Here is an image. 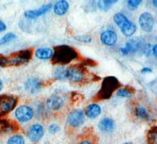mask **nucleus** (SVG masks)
<instances>
[{"mask_svg": "<svg viewBox=\"0 0 157 144\" xmlns=\"http://www.w3.org/2000/svg\"><path fill=\"white\" fill-rule=\"evenodd\" d=\"M152 53H153V55L157 58V44H155V45L152 47Z\"/></svg>", "mask_w": 157, "mask_h": 144, "instance_id": "nucleus-33", "label": "nucleus"}, {"mask_svg": "<svg viewBox=\"0 0 157 144\" xmlns=\"http://www.w3.org/2000/svg\"><path fill=\"white\" fill-rule=\"evenodd\" d=\"M78 56V53L72 47L67 45H58L54 49L52 63L56 65H66L77 59Z\"/></svg>", "mask_w": 157, "mask_h": 144, "instance_id": "nucleus-1", "label": "nucleus"}, {"mask_svg": "<svg viewBox=\"0 0 157 144\" xmlns=\"http://www.w3.org/2000/svg\"><path fill=\"white\" fill-rule=\"evenodd\" d=\"M118 96H121V97H131L132 95V92L129 89H127L126 88H123V89H120L117 91L116 92Z\"/></svg>", "mask_w": 157, "mask_h": 144, "instance_id": "nucleus-25", "label": "nucleus"}, {"mask_svg": "<svg viewBox=\"0 0 157 144\" xmlns=\"http://www.w3.org/2000/svg\"><path fill=\"white\" fill-rule=\"evenodd\" d=\"M78 144H93L91 142H90V141H82V142H79V143Z\"/></svg>", "mask_w": 157, "mask_h": 144, "instance_id": "nucleus-34", "label": "nucleus"}, {"mask_svg": "<svg viewBox=\"0 0 157 144\" xmlns=\"http://www.w3.org/2000/svg\"><path fill=\"white\" fill-rule=\"evenodd\" d=\"M142 1L141 0H129L127 2L128 4V6L130 10H136L137 8L139 7V6L141 4Z\"/></svg>", "mask_w": 157, "mask_h": 144, "instance_id": "nucleus-26", "label": "nucleus"}, {"mask_svg": "<svg viewBox=\"0 0 157 144\" xmlns=\"http://www.w3.org/2000/svg\"><path fill=\"white\" fill-rule=\"evenodd\" d=\"M2 89V81L0 80V91H1V89Z\"/></svg>", "mask_w": 157, "mask_h": 144, "instance_id": "nucleus-36", "label": "nucleus"}, {"mask_svg": "<svg viewBox=\"0 0 157 144\" xmlns=\"http://www.w3.org/2000/svg\"><path fill=\"white\" fill-rule=\"evenodd\" d=\"M99 128L101 131L109 133L115 129V122L109 118H105L99 123Z\"/></svg>", "mask_w": 157, "mask_h": 144, "instance_id": "nucleus-15", "label": "nucleus"}, {"mask_svg": "<svg viewBox=\"0 0 157 144\" xmlns=\"http://www.w3.org/2000/svg\"><path fill=\"white\" fill-rule=\"evenodd\" d=\"M114 22L120 29L123 35L126 36H131L136 31V26L133 22L129 21L123 13H116L113 17Z\"/></svg>", "mask_w": 157, "mask_h": 144, "instance_id": "nucleus-3", "label": "nucleus"}, {"mask_svg": "<svg viewBox=\"0 0 157 144\" xmlns=\"http://www.w3.org/2000/svg\"><path fill=\"white\" fill-rule=\"evenodd\" d=\"M120 86L119 80L114 76L105 77L103 80L99 92L96 95V100L108 99L111 97L113 92Z\"/></svg>", "mask_w": 157, "mask_h": 144, "instance_id": "nucleus-2", "label": "nucleus"}, {"mask_svg": "<svg viewBox=\"0 0 157 144\" xmlns=\"http://www.w3.org/2000/svg\"><path fill=\"white\" fill-rule=\"evenodd\" d=\"M140 42L136 40V39H131L126 42L125 47L122 48L120 51L123 53V55L126 56L129 53H133L138 51L140 49Z\"/></svg>", "mask_w": 157, "mask_h": 144, "instance_id": "nucleus-13", "label": "nucleus"}, {"mask_svg": "<svg viewBox=\"0 0 157 144\" xmlns=\"http://www.w3.org/2000/svg\"><path fill=\"white\" fill-rule=\"evenodd\" d=\"M65 80H71L75 83H80L86 78V69L82 66H71L66 68L64 71Z\"/></svg>", "mask_w": 157, "mask_h": 144, "instance_id": "nucleus-4", "label": "nucleus"}, {"mask_svg": "<svg viewBox=\"0 0 157 144\" xmlns=\"http://www.w3.org/2000/svg\"><path fill=\"white\" fill-rule=\"evenodd\" d=\"M139 23L145 32H151L154 25L153 16L149 13H143L139 18Z\"/></svg>", "mask_w": 157, "mask_h": 144, "instance_id": "nucleus-9", "label": "nucleus"}, {"mask_svg": "<svg viewBox=\"0 0 157 144\" xmlns=\"http://www.w3.org/2000/svg\"><path fill=\"white\" fill-rule=\"evenodd\" d=\"M60 130L59 126L56 124H52V125L49 126V133H52V134H55V133H58L59 131Z\"/></svg>", "mask_w": 157, "mask_h": 144, "instance_id": "nucleus-28", "label": "nucleus"}, {"mask_svg": "<svg viewBox=\"0 0 157 144\" xmlns=\"http://www.w3.org/2000/svg\"><path fill=\"white\" fill-rule=\"evenodd\" d=\"M8 65V60L5 57H0V66H6Z\"/></svg>", "mask_w": 157, "mask_h": 144, "instance_id": "nucleus-30", "label": "nucleus"}, {"mask_svg": "<svg viewBox=\"0 0 157 144\" xmlns=\"http://www.w3.org/2000/svg\"><path fill=\"white\" fill-rule=\"evenodd\" d=\"M152 72V69H151L150 68H148V67L143 68V69L141 70L142 73H150V72Z\"/></svg>", "mask_w": 157, "mask_h": 144, "instance_id": "nucleus-31", "label": "nucleus"}, {"mask_svg": "<svg viewBox=\"0 0 157 144\" xmlns=\"http://www.w3.org/2000/svg\"><path fill=\"white\" fill-rule=\"evenodd\" d=\"M52 4L49 3L44 5L41 8H39V10H29V11H26L25 13V16L28 19H36V18L43 16V15L46 14L47 12H49L50 9L52 8Z\"/></svg>", "mask_w": 157, "mask_h": 144, "instance_id": "nucleus-12", "label": "nucleus"}, {"mask_svg": "<svg viewBox=\"0 0 157 144\" xmlns=\"http://www.w3.org/2000/svg\"><path fill=\"white\" fill-rule=\"evenodd\" d=\"M42 87L41 82L39 81L37 79H29L25 83V89L29 92L34 93Z\"/></svg>", "mask_w": 157, "mask_h": 144, "instance_id": "nucleus-16", "label": "nucleus"}, {"mask_svg": "<svg viewBox=\"0 0 157 144\" xmlns=\"http://www.w3.org/2000/svg\"><path fill=\"white\" fill-rule=\"evenodd\" d=\"M17 103V99L8 95H0V116H2L15 108Z\"/></svg>", "mask_w": 157, "mask_h": 144, "instance_id": "nucleus-5", "label": "nucleus"}, {"mask_svg": "<svg viewBox=\"0 0 157 144\" xmlns=\"http://www.w3.org/2000/svg\"><path fill=\"white\" fill-rule=\"evenodd\" d=\"M152 49V48L151 49V45H146L144 47H143V53H144L146 55L149 56V54H150Z\"/></svg>", "mask_w": 157, "mask_h": 144, "instance_id": "nucleus-29", "label": "nucleus"}, {"mask_svg": "<svg viewBox=\"0 0 157 144\" xmlns=\"http://www.w3.org/2000/svg\"><path fill=\"white\" fill-rule=\"evenodd\" d=\"M6 26L5 23L0 20V33H2L4 30H6Z\"/></svg>", "mask_w": 157, "mask_h": 144, "instance_id": "nucleus-32", "label": "nucleus"}, {"mask_svg": "<svg viewBox=\"0 0 157 144\" xmlns=\"http://www.w3.org/2000/svg\"><path fill=\"white\" fill-rule=\"evenodd\" d=\"M116 2L117 1H115V0H100L98 2V7L101 11L106 12L111 8L113 4Z\"/></svg>", "mask_w": 157, "mask_h": 144, "instance_id": "nucleus-20", "label": "nucleus"}, {"mask_svg": "<svg viewBox=\"0 0 157 144\" xmlns=\"http://www.w3.org/2000/svg\"><path fill=\"white\" fill-rule=\"evenodd\" d=\"M63 99L57 95H52L46 100V107L50 110H58L63 106Z\"/></svg>", "mask_w": 157, "mask_h": 144, "instance_id": "nucleus-11", "label": "nucleus"}, {"mask_svg": "<svg viewBox=\"0 0 157 144\" xmlns=\"http://www.w3.org/2000/svg\"><path fill=\"white\" fill-rule=\"evenodd\" d=\"M148 144H157V128H153L147 134Z\"/></svg>", "mask_w": 157, "mask_h": 144, "instance_id": "nucleus-21", "label": "nucleus"}, {"mask_svg": "<svg viewBox=\"0 0 157 144\" xmlns=\"http://www.w3.org/2000/svg\"><path fill=\"white\" fill-rule=\"evenodd\" d=\"M101 113V107L98 104L93 103L86 109V115L90 119H96Z\"/></svg>", "mask_w": 157, "mask_h": 144, "instance_id": "nucleus-14", "label": "nucleus"}, {"mask_svg": "<svg viewBox=\"0 0 157 144\" xmlns=\"http://www.w3.org/2000/svg\"><path fill=\"white\" fill-rule=\"evenodd\" d=\"M44 135V129L39 124H34L29 128L27 136L33 142H38Z\"/></svg>", "mask_w": 157, "mask_h": 144, "instance_id": "nucleus-7", "label": "nucleus"}, {"mask_svg": "<svg viewBox=\"0 0 157 144\" xmlns=\"http://www.w3.org/2000/svg\"><path fill=\"white\" fill-rule=\"evenodd\" d=\"M35 55L40 60H49L53 56V50L49 48H40L36 49Z\"/></svg>", "mask_w": 157, "mask_h": 144, "instance_id": "nucleus-18", "label": "nucleus"}, {"mask_svg": "<svg viewBox=\"0 0 157 144\" xmlns=\"http://www.w3.org/2000/svg\"><path fill=\"white\" fill-rule=\"evenodd\" d=\"M16 130V127L11 122H9L6 119L0 120V133H12Z\"/></svg>", "mask_w": 157, "mask_h": 144, "instance_id": "nucleus-19", "label": "nucleus"}, {"mask_svg": "<svg viewBox=\"0 0 157 144\" xmlns=\"http://www.w3.org/2000/svg\"><path fill=\"white\" fill-rule=\"evenodd\" d=\"M69 7V3L66 1H64V0L58 1L54 5V13L58 16H63L67 13Z\"/></svg>", "mask_w": 157, "mask_h": 144, "instance_id": "nucleus-17", "label": "nucleus"}, {"mask_svg": "<svg viewBox=\"0 0 157 144\" xmlns=\"http://www.w3.org/2000/svg\"><path fill=\"white\" fill-rule=\"evenodd\" d=\"M100 39L101 42L103 44L112 46V45H116V42H117V35L114 31L106 30L101 34Z\"/></svg>", "mask_w": 157, "mask_h": 144, "instance_id": "nucleus-10", "label": "nucleus"}, {"mask_svg": "<svg viewBox=\"0 0 157 144\" xmlns=\"http://www.w3.org/2000/svg\"><path fill=\"white\" fill-rule=\"evenodd\" d=\"M152 3H153L154 6L157 8V0H154V1H152Z\"/></svg>", "mask_w": 157, "mask_h": 144, "instance_id": "nucleus-35", "label": "nucleus"}, {"mask_svg": "<svg viewBox=\"0 0 157 144\" xmlns=\"http://www.w3.org/2000/svg\"><path fill=\"white\" fill-rule=\"evenodd\" d=\"M123 144H132V142H125V143H123Z\"/></svg>", "mask_w": 157, "mask_h": 144, "instance_id": "nucleus-37", "label": "nucleus"}, {"mask_svg": "<svg viewBox=\"0 0 157 144\" xmlns=\"http://www.w3.org/2000/svg\"><path fill=\"white\" fill-rule=\"evenodd\" d=\"M7 144H25V140L21 135H14L8 139Z\"/></svg>", "mask_w": 157, "mask_h": 144, "instance_id": "nucleus-22", "label": "nucleus"}, {"mask_svg": "<svg viewBox=\"0 0 157 144\" xmlns=\"http://www.w3.org/2000/svg\"><path fill=\"white\" fill-rule=\"evenodd\" d=\"M16 117L19 122L25 123L28 122L33 118V110L31 107L28 106H20L18 107L15 112Z\"/></svg>", "mask_w": 157, "mask_h": 144, "instance_id": "nucleus-6", "label": "nucleus"}, {"mask_svg": "<svg viewBox=\"0 0 157 144\" xmlns=\"http://www.w3.org/2000/svg\"><path fill=\"white\" fill-rule=\"evenodd\" d=\"M136 115L138 117L142 118V119H148L149 118L147 110L143 107H139L136 109Z\"/></svg>", "mask_w": 157, "mask_h": 144, "instance_id": "nucleus-23", "label": "nucleus"}, {"mask_svg": "<svg viewBox=\"0 0 157 144\" xmlns=\"http://www.w3.org/2000/svg\"><path fill=\"white\" fill-rule=\"evenodd\" d=\"M68 123L71 126L78 127L84 123V113L81 110H74L69 113L67 119Z\"/></svg>", "mask_w": 157, "mask_h": 144, "instance_id": "nucleus-8", "label": "nucleus"}, {"mask_svg": "<svg viewBox=\"0 0 157 144\" xmlns=\"http://www.w3.org/2000/svg\"><path fill=\"white\" fill-rule=\"evenodd\" d=\"M75 39L78 41H80L82 42H90L92 41V38L90 36H75Z\"/></svg>", "mask_w": 157, "mask_h": 144, "instance_id": "nucleus-27", "label": "nucleus"}, {"mask_svg": "<svg viewBox=\"0 0 157 144\" xmlns=\"http://www.w3.org/2000/svg\"><path fill=\"white\" fill-rule=\"evenodd\" d=\"M14 39H16V35L11 33H7L6 35H5L2 39H0V45L7 43V42H10V41L13 40Z\"/></svg>", "mask_w": 157, "mask_h": 144, "instance_id": "nucleus-24", "label": "nucleus"}]
</instances>
